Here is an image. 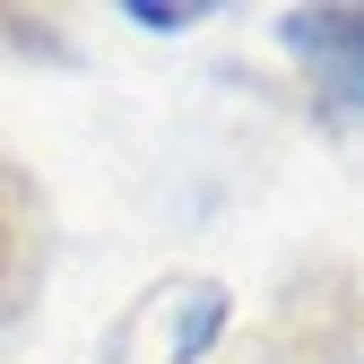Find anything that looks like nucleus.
I'll return each mask as SVG.
<instances>
[{"label":"nucleus","mask_w":364,"mask_h":364,"mask_svg":"<svg viewBox=\"0 0 364 364\" xmlns=\"http://www.w3.org/2000/svg\"><path fill=\"white\" fill-rule=\"evenodd\" d=\"M217 321H225V295H217V287H191V295H182V330H173V355H208Z\"/></svg>","instance_id":"nucleus-2"},{"label":"nucleus","mask_w":364,"mask_h":364,"mask_svg":"<svg viewBox=\"0 0 364 364\" xmlns=\"http://www.w3.org/2000/svg\"><path fill=\"white\" fill-rule=\"evenodd\" d=\"M278 26L312 61V78H321L347 113H364V9H287Z\"/></svg>","instance_id":"nucleus-1"},{"label":"nucleus","mask_w":364,"mask_h":364,"mask_svg":"<svg viewBox=\"0 0 364 364\" xmlns=\"http://www.w3.org/2000/svg\"><path fill=\"white\" fill-rule=\"evenodd\" d=\"M18 208H9V191H0V295H9V278H18Z\"/></svg>","instance_id":"nucleus-5"},{"label":"nucleus","mask_w":364,"mask_h":364,"mask_svg":"<svg viewBox=\"0 0 364 364\" xmlns=\"http://www.w3.org/2000/svg\"><path fill=\"white\" fill-rule=\"evenodd\" d=\"M130 18H139V26H165V35H173V26H200L208 9H200V0H173V9H165V0H130Z\"/></svg>","instance_id":"nucleus-3"},{"label":"nucleus","mask_w":364,"mask_h":364,"mask_svg":"<svg viewBox=\"0 0 364 364\" xmlns=\"http://www.w3.org/2000/svg\"><path fill=\"white\" fill-rule=\"evenodd\" d=\"M0 35H9V43H35V53H61L53 18H26V9H0Z\"/></svg>","instance_id":"nucleus-4"}]
</instances>
